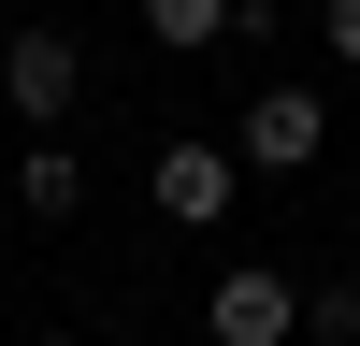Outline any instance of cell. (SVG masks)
<instances>
[{
    "instance_id": "obj_1",
    "label": "cell",
    "mask_w": 360,
    "mask_h": 346,
    "mask_svg": "<svg viewBox=\"0 0 360 346\" xmlns=\"http://www.w3.org/2000/svg\"><path fill=\"white\" fill-rule=\"evenodd\" d=\"M202 332L217 346H303V288H288L274 260H231V274L202 288Z\"/></svg>"
},
{
    "instance_id": "obj_2",
    "label": "cell",
    "mask_w": 360,
    "mask_h": 346,
    "mask_svg": "<svg viewBox=\"0 0 360 346\" xmlns=\"http://www.w3.org/2000/svg\"><path fill=\"white\" fill-rule=\"evenodd\" d=\"M0 101H15L29 130H58V115L86 101V44L72 29H15V44H0Z\"/></svg>"
},
{
    "instance_id": "obj_3",
    "label": "cell",
    "mask_w": 360,
    "mask_h": 346,
    "mask_svg": "<svg viewBox=\"0 0 360 346\" xmlns=\"http://www.w3.org/2000/svg\"><path fill=\"white\" fill-rule=\"evenodd\" d=\"M317 144H332V101H317V86H259V101L231 115V159L245 173H303Z\"/></svg>"
},
{
    "instance_id": "obj_4",
    "label": "cell",
    "mask_w": 360,
    "mask_h": 346,
    "mask_svg": "<svg viewBox=\"0 0 360 346\" xmlns=\"http://www.w3.org/2000/svg\"><path fill=\"white\" fill-rule=\"evenodd\" d=\"M231 173H245V159L188 130V144H159V173H144V202H159L173 231H217V217H231Z\"/></svg>"
},
{
    "instance_id": "obj_5",
    "label": "cell",
    "mask_w": 360,
    "mask_h": 346,
    "mask_svg": "<svg viewBox=\"0 0 360 346\" xmlns=\"http://www.w3.org/2000/svg\"><path fill=\"white\" fill-rule=\"evenodd\" d=\"M72 202H86V159H72V144H29V159H15V217H72Z\"/></svg>"
},
{
    "instance_id": "obj_6",
    "label": "cell",
    "mask_w": 360,
    "mask_h": 346,
    "mask_svg": "<svg viewBox=\"0 0 360 346\" xmlns=\"http://www.w3.org/2000/svg\"><path fill=\"white\" fill-rule=\"evenodd\" d=\"M144 44H173V58L231 44V0H144Z\"/></svg>"
},
{
    "instance_id": "obj_7",
    "label": "cell",
    "mask_w": 360,
    "mask_h": 346,
    "mask_svg": "<svg viewBox=\"0 0 360 346\" xmlns=\"http://www.w3.org/2000/svg\"><path fill=\"white\" fill-rule=\"evenodd\" d=\"M303 346H360V288H346V274L303 288Z\"/></svg>"
},
{
    "instance_id": "obj_8",
    "label": "cell",
    "mask_w": 360,
    "mask_h": 346,
    "mask_svg": "<svg viewBox=\"0 0 360 346\" xmlns=\"http://www.w3.org/2000/svg\"><path fill=\"white\" fill-rule=\"evenodd\" d=\"M317 44H332L346 72H360V0H317Z\"/></svg>"
},
{
    "instance_id": "obj_9",
    "label": "cell",
    "mask_w": 360,
    "mask_h": 346,
    "mask_svg": "<svg viewBox=\"0 0 360 346\" xmlns=\"http://www.w3.org/2000/svg\"><path fill=\"white\" fill-rule=\"evenodd\" d=\"M29 346H86V332H29Z\"/></svg>"
}]
</instances>
